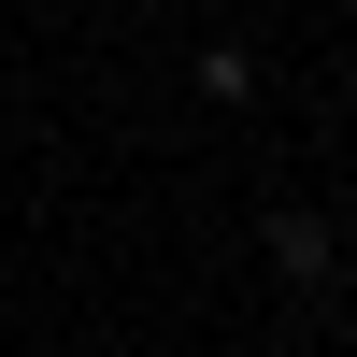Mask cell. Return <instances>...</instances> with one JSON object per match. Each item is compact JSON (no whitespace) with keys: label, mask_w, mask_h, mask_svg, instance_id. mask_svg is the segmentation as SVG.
Instances as JSON below:
<instances>
[{"label":"cell","mask_w":357,"mask_h":357,"mask_svg":"<svg viewBox=\"0 0 357 357\" xmlns=\"http://www.w3.org/2000/svg\"><path fill=\"white\" fill-rule=\"evenodd\" d=\"M186 86H200V100H257V57H243V43H200Z\"/></svg>","instance_id":"obj_2"},{"label":"cell","mask_w":357,"mask_h":357,"mask_svg":"<svg viewBox=\"0 0 357 357\" xmlns=\"http://www.w3.org/2000/svg\"><path fill=\"white\" fill-rule=\"evenodd\" d=\"M257 243H272V272H286V286H314V272H329V257H343L314 200H272V229H257Z\"/></svg>","instance_id":"obj_1"}]
</instances>
